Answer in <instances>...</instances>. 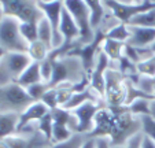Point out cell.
Segmentation results:
<instances>
[{
  "instance_id": "obj_1",
  "label": "cell",
  "mask_w": 155,
  "mask_h": 148,
  "mask_svg": "<svg viewBox=\"0 0 155 148\" xmlns=\"http://www.w3.org/2000/svg\"><path fill=\"white\" fill-rule=\"evenodd\" d=\"M88 76L82 61L77 55H64L54 61V73L50 88L61 84H78Z\"/></svg>"
},
{
  "instance_id": "obj_2",
  "label": "cell",
  "mask_w": 155,
  "mask_h": 148,
  "mask_svg": "<svg viewBox=\"0 0 155 148\" xmlns=\"http://www.w3.org/2000/svg\"><path fill=\"white\" fill-rule=\"evenodd\" d=\"M114 113V128L110 134L111 145H122L133 136L141 133V119L129 111L128 106L108 107Z\"/></svg>"
},
{
  "instance_id": "obj_3",
  "label": "cell",
  "mask_w": 155,
  "mask_h": 148,
  "mask_svg": "<svg viewBox=\"0 0 155 148\" xmlns=\"http://www.w3.org/2000/svg\"><path fill=\"white\" fill-rule=\"evenodd\" d=\"M63 4L69 12L71 14L73 19L76 21L77 26L80 29V45H87L95 40V32L92 26V15L88 6L84 3V0H63Z\"/></svg>"
},
{
  "instance_id": "obj_4",
  "label": "cell",
  "mask_w": 155,
  "mask_h": 148,
  "mask_svg": "<svg viewBox=\"0 0 155 148\" xmlns=\"http://www.w3.org/2000/svg\"><path fill=\"white\" fill-rule=\"evenodd\" d=\"M32 103L26 89L17 82L0 87V113H24Z\"/></svg>"
},
{
  "instance_id": "obj_5",
  "label": "cell",
  "mask_w": 155,
  "mask_h": 148,
  "mask_svg": "<svg viewBox=\"0 0 155 148\" xmlns=\"http://www.w3.org/2000/svg\"><path fill=\"white\" fill-rule=\"evenodd\" d=\"M32 62L28 52H6L0 61V87L17 82Z\"/></svg>"
},
{
  "instance_id": "obj_6",
  "label": "cell",
  "mask_w": 155,
  "mask_h": 148,
  "mask_svg": "<svg viewBox=\"0 0 155 148\" xmlns=\"http://www.w3.org/2000/svg\"><path fill=\"white\" fill-rule=\"evenodd\" d=\"M21 22L12 17L0 21V48L6 52H28L29 44L19 32Z\"/></svg>"
},
{
  "instance_id": "obj_7",
  "label": "cell",
  "mask_w": 155,
  "mask_h": 148,
  "mask_svg": "<svg viewBox=\"0 0 155 148\" xmlns=\"http://www.w3.org/2000/svg\"><path fill=\"white\" fill-rule=\"evenodd\" d=\"M0 7L6 17H12L19 22H38L44 17L37 0H0Z\"/></svg>"
},
{
  "instance_id": "obj_8",
  "label": "cell",
  "mask_w": 155,
  "mask_h": 148,
  "mask_svg": "<svg viewBox=\"0 0 155 148\" xmlns=\"http://www.w3.org/2000/svg\"><path fill=\"white\" fill-rule=\"evenodd\" d=\"M106 87H104V102L106 107H121L125 106V96H126V87H125V77L118 71L117 69L108 67L106 71Z\"/></svg>"
},
{
  "instance_id": "obj_9",
  "label": "cell",
  "mask_w": 155,
  "mask_h": 148,
  "mask_svg": "<svg viewBox=\"0 0 155 148\" xmlns=\"http://www.w3.org/2000/svg\"><path fill=\"white\" fill-rule=\"evenodd\" d=\"M104 4L111 11V14L122 23H128L136 15L155 8L154 0H144L143 3L139 4H122L115 0H104Z\"/></svg>"
},
{
  "instance_id": "obj_10",
  "label": "cell",
  "mask_w": 155,
  "mask_h": 148,
  "mask_svg": "<svg viewBox=\"0 0 155 148\" xmlns=\"http://www.w3.org/2000/svg\"><path fill=\"white\" fill-rule=\"evenodd\" d=\"M104 106V103H97V102H87L81 104L80 107L74 108L73 114L76 115L77 122H78V129L77 133L82 134H89L94 130L95 126V117H96L97 111Z\"/></svg>"
},
{
  "instance_id": "obj_11",
  "label": "cell",
  "mask_w": 155,
  "mask_h": 148,
  "mask_svg": "<svg viewBox=\"0 0 155 148\" xmlns=\"http://www.w3.org/2000/svg\"><path fill=\"white\" fill-rule=\"evenodd\" d=\"M110 59L106 56V54L102 51L100 48L99 54L96 56V61H95V66L92 69V71L89 73V87L100 96V97H104V87H106V71L110 67Z\"/></svg>"
},
{
  "instance_id": "obj_12",
  "label": "cell",
  "mask_w": 155,
  "mask_h": 148,
  "mask_svg": "<svg viewBox=\"0 0 155 148\" xmlns=\"http://www.w3.org/2000/svg\"><path fill=\"white\" fill-rule=\"evenodd\" d=\"M114 113L111 111V108L103 106L99 111H97L96 117H95V126L94 130L88 134V137L92 139H100V137H108L113 132L114 128Z\"/></svg>"
},
{
  "instance_id": "obj_13",
  "label": "cell",
  "mask_w": 155,
  "mask_h": 148,
  "mask_svg": "<svg viewBox=\"0 0 155 148\" xmlns=\"http://www.w3.org/2000/svg\"><path fill=\"white\" fill-rule=\"evenodd\" d=\"M50 113L48 107L44 104L43 102H35L24 111V113L19 114V122H18V129L17 133L21 132L22 129H25L26 126L33 125V123H37L43 117H45Z\"/></svg>"
},
{
  "instance_id": "obj_14",
  "label": "cell",
  "mask_w": 155,
  "mask_h": 148,
  "mask_svg": "<svg viewBox=\"0 0 155 148\" xmlns=\"http://www.w3.org/2000/svg\"><path fill=\"white\" fill-rule=\"evenodd\" d=\"M59 30H61V35L63 36L64 44H74L80 40V29L71 14L66 10V7H63V11H62Z\"/></svg>"
},
{
  "instance_id": "obj_15",
  "label": "cell",
  "mask_w": 155,
  "mask_h": 148,
  "mask_svg": "<svg viewBox=\"0 0 155 148\" xmlns=\"http://www.w3.org/2000/svg\"><path fill=\"white\" fill-rule=\"evenodd\" d=\"M130 38L126 44L137 48H150L155 41V29L154 28H140V26H129Z\"/></svg>"
},
{
  "instance_id": "obj_16",
  "label": "cell",
  "mask_w": 155,
  "mask_h": 148,
  "mask_svg": "<svg viewBox=\"0 0 155 148\" xmlns=\"http://www.w3.org/2000/svg\"><path fill=\"white\" fill-rule=\"evenodd\" d=\"M19 114L0 113V140H6L17 134Z\"/></svg>"
},
{
  "instance_id": "obj_17",
  "label": "cell",
  "mask_w": 155,
  "mask_h": 148,
  "mask_svg": "<svg viewBox=\"0 0 155 148\" xmlns=\"http://www.w3.org/2000/svg\"><path fill=\"white\" fill-rule=\"evenodd\" d=\"M41 81H43V78H41V73H40V63L38 62H32L28 66V69L21 74L19 78L17 80V84L26 89V88Z\"/></svg>"
},
{
  "instance_id": "obj_18",
  "label": "cell",
  "mask_w": 155,
  "mask_h": 148,
  "mask_svg": "<svg viewBox=\"0 0 155 148\" xmlns=\"http://www.w3.org/2000/svg\"><path fill=\"white\" fill-rule=\"evenodd\" d=\"M84 3L88 6L89 11L92 15V26L96 30L97 26L100 25L102 19L107 15L108 8L106 7L104 0H84Z\"/></svg>"
},
{
  "instance_id": "obj_19",
  "label": "cell",
  "mask_w": 155,
  "mask_h": 148,
  "mask_svg": "<svg viewBox=\"0 0 155 148\" xmlns=\"http://www.w3.org/2000/svg\"><path fill=\"white\" fill-rule=\"evenodd\" d=\"M124 49H125V43H121V41L104 38L102 43V51L113 63L118 62L124 56Z\"/></svg>"
},
{
  "instance_id": "obj_20",
  "label": "cell",
  "mask_w": 155,
  "mask_h": 148,
  "mask_svg": "<svg viewBox=\"0 0 155 148\" xmlns=\"http://www.w3.org/2000/svg\"><path fill=\"white\" fill-rule=\"evenodd\" d=\"M124 56L129 59L132 63L139 64L140 62L150 59L154 56L151 48H137V47H132L129 44H125V49H124Z\"/></svg>"
},
{
  "instance_id": "obj_21",
  "label": "cell",
  "mask_w": 155,
  "mask_h": 148,
  "mask_svg": "<svg viewBox=\"0 0 155 148\" xmlns=\"http://www.w3.org/2000/svg\"><path fill=\"white\" fill-rule=\"evenodd\" d=\"M52 35L54 32H52V26H51L50 21L45 17H43L37 22V36H38V40L45 44L51 51H52Z\"/></svg>"
},
{
  "instance_id": "obj_22",
  "label": "cell",
  "mask_w": 155,
  "mask_h": 148,
  "mask_svg": "<svg viewBox=\"0 0 155 148\" xmlns=\"http://www.w3.org/2000/svg\"><path fill=\"white\" fill-rule=\"evenodd\" d=\"M50 52L51 49L44 43H41L40 40L33 41L32 44H29V48H28V55L32 58L33 62H38V63L45 61L50 55Z\"/></svg>"
},
{
  "instance_id": "obj_23",
  "label": "cell",
  "mask_w": 155,
  "mask_h": 148,
  "mask_svg": "<svg viewBox=\"0 0 155 148\" xmlns=\"http://www.w3.org/2000/svg\"><path fill=\"white\" fill-rule=\"evenodd\" d=\"M125 87H126V96H125V106H130L133 102L139 100V99H154V96L146 93L141 90L139 87H136L133 82L125 78Z\"/></svg>"
},
{
  "instance_id": "obj_24",
  "label": "cell",
  "mask_w": 155,
  "mask_h": 148,
  "mask_svg": "<svg viewBox=\"0 0 155 148\" xmlns=\"http://www.w3.org/2000/svg\"><path fill=\"white\" fill-rule=\"evenodd\" d=\"M106 38L110 40H115V41H121V43H128L130 38V30H129V25L128 23H122L120 22L118 25H115L113 29H110L106 33Z\"/></svg>"
},
{
  "instance_id": "obj_25",
  "label": "cell",
  "mask_w": 155,
  "mask_h": 148,
  "mask_svg": "<svg viewBox=\"0 0 155 148\" xmlns=\"http://www.w3.org/2000/svg\"><path fill=\"white\" fill-rule=\"evenodd\" d=\"M129 26H140V28H154L155 29V8L150 11L133 17L128 22Z\"/></svg>"
},
{
  "instance_id": "obj_26",
  "label": "cell",
  "mask_w": 155,
  "mask_h": 148,
  "mask_svg": "<svg viewBox=\"0 0 155 148\" xmlns=\"http://www.w3.org/2000/svg\"><path fill=\"white\" fill-rule=\"evenodd\" d=\"M151 100L152 99H139L130 106H128V108L133 115L139 118L144 115H151Z\"/></svg>"
},
{
  "instance_id": "obj_27",
  "label": "cell",
  "mask_w": 155,
  "mask_h": 148,
  "mask_svg": "<svg viewBox=\"0 0 155 148\" xmlns=\"http://www.w3.org/2000/svg\"><path fill=\"white\" fill-rule=\"evenodd\" d=\"M19 32L28 44H32L33 41L38 40L37 36V22H21Z\"/></svg>"
},
{
  "instance_id": "obj_28",
  "label": "cell",
  "mask_w": 155,
  "mask_h": 148,
  "mask_svg": "<svg viewBox=\"0 0 155 148\" xmlns=\"http://www.w3.org/2000/svg\"><path fill=\"white\" fill-rule=\"evenodd\" d=\"M37 125V130L43 134L48 141L52 143V129H54V119L51 117V113H48L45 117L40 119V121L36 123Z\"/></svg>"
},
{
  "instance_id": "obj_29",
  "label": "cell",
  "mask_w": 155,
  "mask_h": 148,
  "mask_svg": "<svg viewBox=\"0 0 155 148\" xmlns=\"http://www.w3.org/2000/svg\"><path fill=\"white\" fill-rule=\"evenodd\" d=\"M87 139H88V134L76 133V134H73L69 140H66V141L52 144L51 148H81L82 144L87 141Z\"/></svg>"
},
{
  "instance_id": "obj_30",
  "label": "cell",
  "mask_w": 155,
  "mask_h": 148,
  "mask_svg": "<svg viewBox=\"0 0 155 148\" xmlns=\"http://www.w3.org/2000/svg\"><path fill=\"white\" fill-rule=\"evenodd\" d=\"M48 89H50V85H48L47 82L41 81V82H37V84L32 85V87L26 88V92L33 102H41L43 96L45 95V92H47Z\"/></svg>"
},
{
  "instance_id": "obj_31",
  "label": "cell",
  "mask_w": 155,
  "mask_h": 148,
  "mask_svg": "<svg viewBox=\"0 0 155 148\" xmlns=\"http://www.w3.org/2000/svg\"><path fill=\"white\" fill-rule=\"evenodd\" d=\"M137 73L143 77H155V56L136 64Z\"/></svg>"
},
{
  "instance_id": "obj_32",
  "label": "cell",
  "mask_w": 155,
  "mask_h": 148,
  "mask_svg": "<svg viewBox=\"0 0 155 148\" xmlns=\"http://www.w3.org/2000/svg\"><path fill=\"white\" fill-rule=\"evenodd\" d=\"M141 119V133L155 141V118L151 115L140 117Z\"/></svg>"
},
{
  "instance_id": "obj_33",
  "label": "cell",
  "mask_w": 155,
  "mask_h": 148,
  "mask_svg": "<svg viewBox=\"0 0 155 148\" xmlns=\"http://www.w3.org/2000/svg\"><path fill=\"white\" fill-rule=\"evenodd\" d=\"M41 102L48 107V110H54V108L59 107V102H58V90L55 88H50V89L45 92V95L43 96Z\"/></svg>"
},
{
  "instance_id": "obj_34",
  "label": "cell",
  "mask_w": 155,
  "mask_h": 148,
  "mask_svg": "<svg viewBox=\"0 0 155 148\" xmlns=\"http://www.w3.org/2000/svg\"><path fill=\"white\" fill-rule=\"evenodd\" d=\"M40 73H41L43 81L50 84L51 78H52V73H54V61H51L50 58H47L45 61L41 62L40 63Z\"/></svg>"
},
{
  "instance_id": "obj_35",
  "label": "cell",
  "mask_w": 155,
  "mask_h": 148,
  "mask_svg": "<svg viewBox=\"0 0 155 148\" xmlns=\"http://www.w3.org/2000/svg\"><path fill=\"white\" fill-rule=\"evenodd\" d=\"M141 140H143V133H139L133 136L130 140L122 145H111V148H141Z\"/></svg>"
},
{
  "instance_id": "obj_36",
  "label": "cell",
  "mask_w": 155,
  "mask_h": 148,
  "mask_svg": "<svg viewBox=\"0 0 155 148\" xmlns=\"http://www.w3.org/2000/svg\"><path fill=\"white\" fill-rule=\"evenodd\" d=\"M95 148H111V141L108 137H100L96 139V147Z\"/></svg>"
},
{
  "instance_id": "obj_37",
  "label": "cell",
  "mask_w": 155,
  "mask_h": 148,
  "mask_svg": "<svg viewBox=\"0 0 155 148\" xmlns=\"http://www.w3.org/2000/svg\"><path fill=\"white\" fill-rule=\"evenodd\" d=\"M141 148H155V141H154V140H151L150 137H147V136H144V134H143Z\"/></svg>"
},
{
  "instance_id": "obj_38",
  "label": "cell",
  "mask_w": 155,
  "mask_h": 148,
  "mask_svg": "<svg viewBox=\"0 0 155 148\" xmlns=\"http://www.w3.org/2000/svg\"><path fill=\"white\" fill-rule=\"evenodd\" d=\"M96 147V139H92V137H88L87 141L82 144L81 148H95Z\"/></svg>"
},
{
  "instance_id": "obj_39",
  "label": "cell",
  "mask_w": 155,
  "mask_h": 148,
  "mask_svg": "<svg viewBox=\"0 0 155 148\" xmlns=\"http://www.w3.org/2000/svg\"><path fill=\"white\" fill-rule=\"evenodd\" d=\"M118 3H122V4H139V3H143L144 0H115ZM155 2V0H154Z\"/></svg>"
},
{
  "instance_id": "obj_40",
  "label": "cell",
  "mask_w": 155,
  "mask_h": 148,
  "mask_svg": "<svg viewBox=\"0 0 155 148\" xmlns=\"http://www.w3.org/2000/svg\"><path fill=\"white\" fill-rule=\"evenodd\" d=\"M151 117L155 118V93H154V99L151 100Z\"/></svg>"
},
{
  "instance_id": "obj_41",
  "label": "cell",
  "mask_w": 155,
  "mask_h": 148,
  "mask_svg": "<svg viewBox=\"0 0 155 148\" xmlns=\"http://www.w3.org/2000/svg\"><path fill=\"white\" fill-rule=\"evenodd\" d=\"M0 148H10V145L7 144L6 140H0Z\"/></svg>"
},
{
  "instance_id": "obj_42",
  "label": "cell",
  "mask_w": 155,
  "mask_h": 148,
  "mask_svg": "<svg viewBox=\"0 0 155 148\" xmlns=\"http://www.w3.org/2000/svg\"><path fill=\"white\" fill-rule=\"evenodd\" d=\"M4 17H6V15H4V11H3V8H2V7H0V21L3 19Z\"/></svg>"
},
{
  "instance_id": "obj_43",
  "label": "cell",
  "mask_w": 155,
  "mask_h": 148,
  "mask_svg": "<svg viewBox=\"0 0 155 148\" xmlns=\"http://www.w3.org/2000/svg\"><path fill=\"white\" fill-rule=\"evenodd\" d=\"M4 55H6V51H4V49H2V48H0V61H2V58H3Z\"/></svg>"
},
{
  "instance_id": "obj_44",
  "label": "cell",
  "mask_w": 155,
  "mask_h": 148,
  "mask_svg": "<svg viewBox=\"0 0 155 148\" xmlns=\"http://www.w3.org/2000/svg\"><path fill=\"white\" fill-rule=\"evenodd\" d=\"M150 48H151L152 54H154V56H155V41H154V43H152V44H151V47H150Z\"/></svg>"
},
{
  "instance_id": "obj_45",
  "label": "cell",
  "mask_w": 155,
  "mask_h": 148,
  "mask_svg": "<svg viewBox=\"0 0 155 148\" xmlns=\"http://www.w3.org/2000/svg\"><path fill=\"white\" fill-rule=\"evenodd\" d=\"M38 2H43V3H51V2H56V0H38Z\"/></svg>"
}]
</instances>
